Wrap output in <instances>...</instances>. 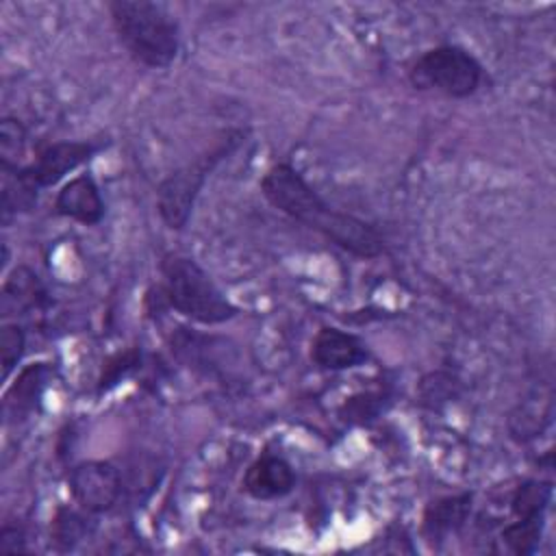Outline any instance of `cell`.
Instances as JSON below:
<instances>
[{"label":"cell","mask_w":556,"mask_h":556,"mask_svg":"<svg viewBox=\"0 0 556 556\" xmlns=\"http://www.w3.org/2000/svg\"><path fill=\"white\" fill-rule=\"evenodd\" d=\"M261 191L271 206L356 256L374 258L384 250L382 237L374 226L332 208L289 163L274 165L261 178Z\"/></svg>","instance_id":"cell-1"},{"label":"cell","mask_w":556,"mask_h":556,"mask_svg":"<svg viewBox=\"0 0 556 556\" xmlns=\"http://www.w3.org/2000/svg\"><path fill=\"white\" fill-rule=\"evenodd\" d=\"M113 28L126 52L146 67H167L178 54V22L165 4L146 0L109 2Z\"/></svg>","instance_id":"cell-2"},{"label":"cell","mask_w":556,"mask_h":556,"mask_svg":"<svg viewBox=\"0 0 556 556\" xmlns=\"http://www.w3.org/2000/svg\"><path fill=\"white\" fill-rule=\"evenodd\" d=\"M161 269L165 278V298L180 315L208 326L228 321L237 315V306L193 258L167 256Z\"/></svg>","instance_id":"cell-3"},{"label":"cell","mask_w":556,"mask_h":556,"mask_svg":"<svg viewBox=\"0 0 556 556\" xmlns=\"http://www.w3.org/2000/svg\"><path fill=\"white\" fill-rule=\"evenodd\" d=\"M408 76L417 89H430L447 98H467L480 87L482 65L465 48L437 46L413 63Z\"/></svg>","instance_id":"cell-4"},{"label":"cell","mask_w":556,"mask_h":556,"mask_svg":"<svg viewBox=\"0 0 556 556\" xmlns=\"http://www.w3.org/2000/svg\"><path fill=\"white\" fill-rule=\"evenodd\" d=\"M230 152V146H219L217 150L195 159L193 163L180 167L172 176H167L159 189H156V206L161 219L174 228L180 230L195 204V198L208 176V172L215 167V163Z\"/></svg>","instance_id":"cell-5"},{"label":"cell","mask_w":556,"mask_h":556,"mask_svg":"<svg viewBox=\"0 0 556 556\" xmlns=\"http://www.w3.org/2000/svg\"><path fill=\"white\" fill-rule=\"evenodd\" d=\"M74 502L87 513L111 510L122 495L119 469L109 460H85L70 471Z\"/></svg>","instance_id":"cell-6"},{"label":"cell","mask_w":556,"mask_h":556,"mask_svg":"<svg viewBox=\"0 0 556 556\" xmlns=\"http://www.w3.org/2000/svg\"><path fill=\"white\" fill-rule=\"evenodd\" d=\"M98 150L91 141H59L48 146L37 154L33 163L26 167L15 169L33 189L50 187L59 182L65 174L74 172L78 165L91 159V154Z\"/></svg>","instance_id":"cell-7"},{"label":"cell","mask_w":556,"mask_h":556,"mask_svg":"<svg viewBox=\"0 0 556 556\" xmlns=\"http://www.w3.org/2000/svg\"><path fill=\"white\" fill-rule=\"evenodd\" d=\"M311 358L321 369L339 371L365 363L369 358V352L356 334L339 328H321L313 339Z\"/></svg>","instance_id":"cell-8"},{"label":"cell","mask_w":556,"mask_h":556,"mask_svg":"<svg viewBox=\"0 0 556 556\" xmlns=\"http://www.w3.org/2000/svg\"><path fill=\"white\" fill-rule=\"evenodd\" d=\"M54 208L56 213L85 226L98 224L104 215V202H102L100 189L96 180L87 174H80L61 187L54 200Z\"/></svg>","instance_id":"cell-9"},{"label":"cell","mask_w":556,"mask_h":556,"mask_svg":"<svg viewBox=\"0 0 556 556\" xmlns=\"http://www.w3.org/2000/svg\"><path fill=\"white\" fill-rule=\"evenodd\" d=\"M295 484V473L291 465L280 458L265 454L256 458L245 476H243V489L254 497V500H276L287 495Z\"/></svg>","instance_id":"cell-10"},{"label":"cell","mask_w":556,"mask_h":556,"mask_svg":"<svg viewBox=\"0 0 556 556\" xmlns=\"http://www.w3.org/2000/svg\"><path fill=\"white\" fill-rule=\"evenodd\" d=\"M471 493L441 497L428 504L424 513V534L428 541H443L447 534L456 532L469 517Z\"/></svg>","instance_id":"cell-11"},{"label":"cell","mask_w":556,"mask_h":556,"mask_svg":"<svg viewBox=\"0 0 556 556\" xmlns=\"http://www.w3.org/2000/svg\"><path fill=\"white\" fill-rule=\"evenodd\" d=\"M48 367L43 363H37V365H30L26 367L15 384L7 391L4 395V406L11 415H17V413H30L35 408V404L39 402L43 389H46V382H48Z\"/></svg>","instance_id":"cell-12"},{"label":"cell","mask_w":556,"mask_h":556,"mask_svg":"<svg viewBox=\"0 0 556 556\" xmlns=\"http://www.w3.org/2000/svg\"><path fill=\"white\" fill-rule=\"evenodd\" d=\"M46 300V291L39 285L37 276L24 267L15 269L11 274V278H7L4 282V291H2V304L4 308L11 306H20V308H39Z\"/></svg>","instance_id":"cell-13"},{"label":"cell","mask_w":556,"mask_h":556,"mask_svg":"<svg viewBox=\"0 0 556 556\" xmlns=\"http://www.w3.org/2000/svg\"><path fill=\"white\" fill-rule=\"evenodd\" d=\"M549 500H552V482L528 480L515 489L510 508L515 519H543Z\"/></svg>","instance_id":"cell-14"},{"label":"cell","mask_w":556,"mask_h":556,"mask_svg":"<svg viewBox=\"0 0 556 556\" xmlns=\"http://www.w3.org/2000/svg\"><path fill=\"white\" fill-rule=\"evenodd\" d=\"M543 532V519H515L504 528L502 539L515 554H530L536 549V543Z\"/></svg>","instance_id":"cell-15"},{"label":"cell","mask_w":556,"mask_h":556,"mask_svg":"<svg viewBox=\"0 0 556 556\" xmlns=\"http://www.w3.org/2000/svg\"><path fill=\"white\" fill-rule=\"evenodd\" d=\"M26 132L24 126L13 119L4 117L0 122V156H2V169H17V161L24 154Z\"/></svg>","instance_id":"cell-16"},{"label":"cell","mask_w":556,"mask_h":556,"mask_svg":"<svg viewBox=\"0 0 556 556\" xmlns=\"http://www.w3.org/2000/svg\"><path fill=\"white\" fill-rule=\"evenodd\" d=\"M87 534V523L85 517L70 510L61 508L52 521V539L61 549L74 547L83 536Z\"/></svg>","instance_id":"cell-17"},{"label":"cell","mask_w":556,"mask_h":556,"mask_svg":"<svg viewBox=\"0 0 556 556\" xmlns=\"http://www.w3.org/2000/svg\"><path fill=\"white\" fill-rule=\"evenodd\" d=\"M24 352V330L17 324H4L0 330V356H2V371L4 378L13 371L17 361Z\"/></svg>","instance_id":"cell-18"},{"label":"cell","mask_w":556,"mask_h":556,"mask_svg":"<svg viewBox=\"0 0 556 556\" xmlns=\"http://www.w3.org/2000/svg\"><path fill=\"white\" fill-rule=\"evenodd\" d=\"M137 363H139V354H137L135 350L113 356V358L104 365V371H102V378H100V387H98V391L102 393V391H106L109 387L117 384V382H119V378H124L132 367H137Z\"/></svg>","instance_id":"cell-19"},{"label":"cell","mask_w":556,"mask_h":556,"mask_svg":"<svg viewBox=\"0 0 556 556\" xmlns=\"http://www.w3.org/2000/svg\"><path fill=\"white\" fill-rule=\"evenodd\" d=\"M0 549H4V552H22V549H26L24 532L20 528L4 526L2 532H0Z\"/></svg>","instance_id":"cell-20"}]
</instances>
